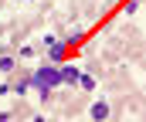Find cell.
Listing matches in <instances>:
<instances>
[{
    "label": "cell",
    "mask_w": 146,
    "mask_h": 122,
    "mask_svg": "<svg viewBox=\"0 0 146 122\" xmlns=\"http://www.w3.org/2000/svg\"><path fill=\"white\" fill-rule=\"evenodd\" d=\"M61 85V71L54 68V65H44V68H37L34 75H31V88H41L44 95L51 92V88H58Z\"/></svg>",
    "instance_id": "6da1fadb"
},
{
    "label": "cell",
    "mask_w": 146,
    "mask_h": 122,
    "mask_svg": "<svg viewBox=\"0 0 146 122\" xmlns=\"http://www.w3.org/2000/svg\"><path fill=\"white\" fill-rule=\"evenodd\" d=\"M75 85H78L82 92H95V78H92V75H78V81H75Z\"/></svg>",
    "instance_id": "5b68a950"
},
{
    "label": "cell",
    "mask_w": 146,
    "mask_h": 122,
    "mask_svg": "<svg viewBox=\"0 0 146 122\" xmlns=\"http://www.w3.org/2000/svg\"><path fill=\"white\" fill-rule=\"evenodd\" d=\"M44 47H48V58L58 65V61H65V44L61 41H54V38H44Z\"/></svg>",
    "instance_id": "7a4b0ae2"
},
{
    "label": "cell",
    "mask_w": 146,
    "mask_h": 122,
    "mask_svg": "<svg viewBox=\"0 0 146 122\" xmlns=\"http://www.w3.org/2000/svg\"><path fill=\"white\" fill-rule=\"evenodd\" d=\"M92 119H95V122H106V119H109V102H95V105H92Z\"/></svg>",
    "instance_id": "3957f363"
},
{
    "label": "cell",
    "mask_w": 146,
    "mask_h": 122,
    "mask_svg": "<svg viewBox=\"0 0 146 122\" xmlns=\"http://www.w3.org/2000/svg\"><path fill=\"white\" fill-rule=\"evenodd\" d=\"M0 71H14V58H0Z\"/></svg>",
    "instance_id": "8992f818"
},
{
    "label": "cell",
    "mask_w": 146,
    "mask_h": 122,
    "mask_svg": "<svg viewBox=\"0 0 146 122\" xmlns=\"http://www.w3.org/2000/svg\"><path fill=\"white\" fill-rule=\"evenodd\" d=\"M58 71H61V81H68V85L78 81V68H72V65H65V68H58Z\"/></svg>",
    "instance_id": "277c9868"
}]
</instances>
